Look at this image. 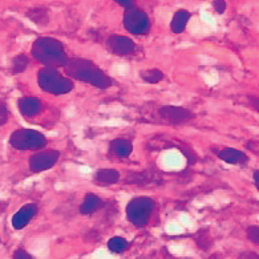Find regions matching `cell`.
Here are the masks:
<instances>
[{"label": "cell", "instance_id": "1", "mask_svg": "<svg viewBox=\"0 0 259 259\" xmlns=\"http://www.w3.org/2000/svg\"><path fill=\"white\" fill-rule=\"evenodd\" d=\"M63 68H64L65 75L69 78H75L77 81L85 82L95 88L108 89L114 84L113 80L99 65L88 59L72 57V59H68L67 64Z\"/></svg>", "mask_w": 259, "mask_h": 259}, {"label": "cell", "instance_id": "2", "mask_svg": "<svg viewBox=\"0 0 259 259\" xmlns=\"http://www.w3.org/2000/svg\"><path fill=\"white\" fill-rule=\"evenodd\" d=\"M31 55L44 67H64L68 61V55L61 41L54 37H39L31 48Z\"/></svg>", "mask_w": 259, "mask_h": 259}, {"label": "cell", "instance_id": "3", "mask_svg": "<svg viewBox=\"0 0 259 259\" xmlns=\"http://www.w3.org/2000/svg\"><path fill=\"white\" fill-rule=\"evenodd\" d=\"M37 84L40 89L46 93L61 96L72 92L75 84L71 78L57 71L56 68L44 67L37 72Z\"/></svg>", "mask_w": 259, "mask_h": 259}, {"label": "cell", "instance_id": "4", "mask_svg": "<svg viewBox=\"0 0 259 259\" xmlns=\"http://www.w3.org/2000/svg\"><path fill=\"white\" fill-rule=\"evenodd\" d=\"M47 144L46 136L35 129H18L10 136V145L16 150H40Z\"/></svg>", "mask_w": 259, "mask_h": 259}, {"label": "cell", "instance_id": "5", "mask_svg": "<svg viewBox=\"0 0 259 259\" xmlns=\"http://www.w3.org/2000/svg\"><path fill=\"white\" fill-rule=\"evenodd\" d=\"M154 205V201L149 197H136L126 205V218L135 226H146L153 214Z\"/></svg>", "mask_w": 259, "mask_h": 259}, {"label": "cell", "instance_id": "6", "mask_svg": "<svg viewBox=\"0 0 259 259\" xmlns=\"http://www.w3.org/2000/svg\"><path fill=\"white\" fill-rule=\"evenodd\" d=\"M122 23L129 33L137 36L148 35L150 32V27H152L149 16L139 8H136L135 6L126 8Z\"/></svg>", "mask_w": 259, "mask_h": 259}, {"label": "cell", "instance_id": "7", "mask_svg": "<svg viewBox=\"0 0 259 259\" xmlns=\"http://www.w3.org/2000/svg\"><path fill=\"white\" fill-rule=\"evenodd\" d=\"M60 158V152L55 149L43 150L37 152L29 157L28 167L32 173H41V171L50 170L55 166Z\"/></svg>", "mask_w": 259, "mask_h": 259}, {"label": "cell", "instance_id": "8", "mask_svg": "<svg viewBox=\"0 0 259 259\" xmlns=\"http://www.w3.org/2000/svg\"><path fill=\"white\" fill-rule=\"evenodd\" d=\"M158 116L162 120L171 122V124H185L194 118V113L188 108L176 107V105H165L160 108Z\"/></svg>", "mask_w": 259, "mask_h": 259}, {"label": "cell", "instance_id": "9", "mask_svg": "<svg viewBox=\"0 0 259 259\" xmlns=\"http://www.w3.org/2000/svg\"><path fill=\"white\" fill-rule=\"evenodd\" d=\"M108 50L116 56H129L135 54L136 43L131 37L122 35H112L107 40Z\"/></svg>", "mask_w": 259, "mask_h": 259}, {"label": "cell", "instance_id": "10", "mask_svg": "<svg viewBox=\"0 0 259 259\" xmlns=\"http://www.w3.org/2000/svg\"><path fill=\"white\" fill-rule=\"evenodd\" d=\"M37 211H39V209H37V205H35V203H27V205L22 206L12 217V227L15 230L24 229L32 221L33 217L37 214Z\"/></svg>", "mask_w": 259, "mask_h": 259}, {"label": "cell", "instance_id": "11", "mask_svg": "<svg viewBox=\"0 0 259 259\" xmlns=\"http://www.w3.org/2000/svg\"><path fill=\"white\" fill-rule=\"evenodd\" d=\"M18 108L23 117L31 118L43 112V103L37 97H22L18 101Z\"/></svg>", "mask_w": 259, "mask_h": 259}, {"label": "cell", "instance_id": "12", "mask_svg": "<svg viewBox=\"0 0 259 259\" xmlns=\"http://www.w3.org/2000/svg\"><path fill=\"white\" fill-rule=\"evenodd\" d=\"M218 158L229 165H245L248 161V156L245 152L235 148H224L218 152Z\"/></svg>", "mask_w": 259, "mask_h": 259}, {"label": "cell", "instance_id": "13", "mask_svg": "<svg viewBox=\"0 0 259 259\" xmlns=\"http://www.w3.org/2000/svg\"><path fill=\"white\" fill-rule=\"evenodd\" d=\"M110 153L117 158H128L133 152V144L128 139H114L109 144Z\"/></svg>", "mask_w": 259, "mask_h": 259}, {"label": "cell", "instance_id": "14", "mask_svg": "<svg viewBox=\"0 0 259 259\" xmlns=\"http://www.w3.org/2000/svg\"><path fill=\"white\" fill-rule=\"evenodd\" d=\"M103 207V199L100 198L99 195L93 194V193H88V194H85L81 205H80V214H82V215H91V214L96 213V211H99Z\"/></svg>", "mask_w": 259, "mask_h": 259}, {"label": "cell", "instance_id": "15", "mask_svg": "<svg viewBox=\"0 0 259 259\" xmlns=\"http://www.w3.org/2000/svg\"><path fill=\"white\" fill-rule=\"evenodd\" d=\"M118 181H120V173L116 169L104 167L95 174V182L99 186H110V185L117 184Z\"/></svg>", "mask_w": 259, "mask_h": 259}, {"label": "cell", "instance_id": "16", "mask_svg": "<svg viewBox=\"0 0 259 259\" xmlns=\"http://www.w3.org/2000/svg\"><path fill=\"white\" fill-rule=\"evenodd\" d=\"M192 18V14L186 10H178L176 14H174L173 19H171L170 23V29L173 33H182L188 25L189 20Z\"/></svg>", "mask_w": 259, "mask_h": 259}, {"label": "cell", "instance_id": "17", "mask_svg": "<svg viewBox=\"0 0 259 259\" xmlns=\"http://www.w3.org/2000/svg\"><path fill=\"white\" fill-rule=\"evenodd\" d=\"M125 181L128 182V184L132 185H149V184H154L157 181V173L154 171H135V173H131L126 177Z\"/></svg>", "mask_w": 259, "mask_h": 259}, {"label": "cell", "instance_id": "18", "mask_svg": "<svg viewBox=\"0 0 259 259\" xmlns=\"http://www.w3.org/2000/svg\"><path fill=\"white\" fill-rule=\"evenodd\" d=\"M140 77L148 84H158L165 78V73L158 68H149L140 72Z\"/></svg>", "mask_w": 259, "mask_h": 259}, {"label": "cell", "instance_id": "19", "mask_svg": "<svg viewBox=\"0 0 259 259\" xmlns=\"http://www.w3.org/2000/svg\"><path fill=\"white\" fill-rule=\"evenodd\" d=\"M129 246H131V243L122 237H113L108 241V248L112 252H116V254H121V252L126 251Z\"/></svg>", "mask_w": 259, "mask_h": 259}, {"label": "cell", "instance_id": "20", "mask_svg": "<svg viewBox=\"0 0 259 259\" xmlns=\"http://www.w3.org/2000/svg\"><path fill=\"white\" fill-rule=\"evenodd\" d=\"M28 64H29V60L27 55L20 54L18 55V56H15L14 59H12V64H11L12 73H14V75L23 73V72L28 68Z\"/></svg>", "mask_w": 259, "mask_h": 259}, {"label": "cell", "instance_id": "21", "mask_svg": "<svg viewBox=\"0 0 259 259\" xmlns=\"http://www.w3.org/2000/svg\"><path fill=\"white\" fill-rule=\"evenodd\" d=\"M247 238L252 242V243H254V245H258L259 243V227L256 226V225L248 227Z\"/></svg>", "mask_w": 259, "mask_h": 259}, {"label": "cell", "instance_id": "22", "mask_svg": "<svg viewBox=\"0 0 259 259\" xmlns=\"http://www.w3.org/2000/svg\"><path fill=\"white\" fill-rule=\"evenodd\" d=\"M8 117H10V113H8L7 105L6 104H0V128L7 124Z\"/></svg>", "mask_w": 259, "mask_h": 259}, {"label": "cell", "instance_id": "23", "mask_svg": "<svg viewBox=\"0 0 259 259\" xmlns=\"http://www.w3.org/2000/svg\"><path fill=\"white\" fill-rule=\"evenodd\" d=\"M213 7L218 14H224L226 11V2L225 0H214L213 2Z\"/></svg>", "mask_w": 259, "mask_h": 259}, {"label": "cell", "instance_id": "24", "mask_svg": "<svg viewBox=\"0 0 259 259\" xmlns=\"http://www.w3.org/2000/svg\"><path fill=\"white\" fill-rule=\"evenodd\" d=\"M14 259H35L29 252H27L23 248H19L14 252Z\"/></svg>", "mask_w": 259, "mask_h": 259}, {"label": "cell", "instance_id": "25", "mask_svg": "<svg viewBox=\"0 0 259 259\" xmlns=\"http://www.w3.org/2000/svg\"><path fill=\"white\" fill-rule=\"evenodd\" d=\"M238 259H259V256L255 251H245L242 252Z\"/></svg>", "mask_w": 259, "mask_h": 259}, {"label": "cell", "instance_id": "26", "mask_svg": "<svg viewBox=\"0 0 259 259\" xmlns=\"http://www.w3.org/2000/svg\"><path fill=\"white\" fill-rule=\"evenodd\" d=\"M114 2L120 4V6H122L124 8H129L135 6V0H114Z\"/></svg>", "mask_w": 259, "mask_h": 259}, {"label": "cell", "instance_id": "27", "mask_svg": "<svg viewBox=\"0 0 259 259\" xmlns=\"http://www.w3.org/2000/svg\"><path fill=\"white\" fill-rule=\"evenodd\" d=\"M254 184H255V188L259 189V171H254Z\"/></svg>", "mask_w": 259, "mask_h": 259}, {"label": "cell", "instance_id": "28", "mask_svg": "<svg viewBox=\"0 0 259 259\" xmlns=\"http://www.w3.org/2000/svg\"><path fill=\"white\" fill-rule=\"evenodd\" d=\"M210 259H224L221 255H218V254H215V255H213Z\"/></svg>", "mask_w": 259, "mask_h": 259}]
</instances>
